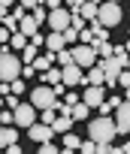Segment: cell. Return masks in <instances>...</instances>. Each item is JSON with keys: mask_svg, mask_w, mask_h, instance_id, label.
Listing matches in <instances>:
<instances>
[{"mask_svg": "<svg viewBox=\"0 0 130 154\" xmlns=\"http://www.w3.org/2000/svg\"><path fill=\"white\" fill-rule=\"evenodd\" d=\"M45 6H51V9H60V0H45Z\"/></svg>", "mask_w": 130, "mask_h": 154, "instance_id": "cell-39", "label": "cell"}, {"mask_svg": "<svg viewBox=\"0 0 130 154\" xmlns=\"http://www.w3.org/2000/svg\"><path fill=\"white\" fill-rule=\"evenodd\" d=\"M27 45H30V36H24V33H21V30H15V33H12V39H9V48H12V51H18V54H21V51H24V48H27Z\"/></svg>", "mask_w": 130, "mask_h": 154, "instance_id": "cell-15", "label": "cell"}, {"mask_svg": "<svg viewBox=\"0 0 130 154\" xmlns=\"http://www.w3.org/2000/svg\"><path fill=\"white\" fill-rule=\"evenodd\" d=\"M115 133H118V124L112 121V115H100V118L88 121V139H94L97 145L100 142H112Z\"/></svg>", "mask_w": 130, "mask_h": 154, "instance_id": "cell-2", "label": "cell"}, {"mask_svg": "<svg viewBox=\"0 0 130 154\" xmlns=\"http://www.w3.org/2000/svg\"><path fill=\"white\" fill-rule=\"evenodd\" d=\"M36 57H39V45H33V42H30V45L21 51V60H24V63H33Z\"/></svg>", "mask_w": 130, "mask_h": 154, "instance_id": "cell-24", "label": "cell"}, {"mask_svg": "<svg viewBox=\"0 0 130 154\" xmlns=\"http://www.w3.org/2000/svg\"><path fill=\"white\" fill-rule=\"evenodd\" d=\"M124 18V12H121V6L118 3H112V0H106V3H100V24H106V27H115L118 21Z\"/></svg>", "mask_w": 130, "mask_h": 154, "instance_id": "cell-5", "label": "cell"}, {"mask_svg": "<svg viewBox=\"0 0 130 154\" xmlns=\"http://www.w3.org/2000/svg\"><path fill=\"white\" fill-rule=\"evenodd\" d=\"M60 154H76V151L73 148H60Z\"/></svg>", "mask_w": 130, "mask_h": 154, "instance_id": "cell-40", "label": "cell"}, {"mask_svg": "<svg viewBox=\"0 0 130 154\" xmlns=\"http://www.w3.org/2000/svg\"><path fill=\"white\" fill-rule=\"evenodd\" d=\"M21 6H24V9H30V12H33V9H36V6H45V0H21Z\"/></svg>", "mask_w": 130, "mask_h": 154, "instance_id": "cell-33", "label": "cell"}, {"mask_svg": "<svg viewBox=\"0 0 130 154\" xmlns=\"http://www.w3.org/2000/svg\"><path fill=\"white\" fill-rule=\"evenodd\" d=\"M18 30H21V33H24V36H30V39H33V36H36V33H39V21H36V18H33V15H27V18H24V21H21V27H18Z\"/></svg>", "mask_w": 130, "mask_h": 154, "instance_id": "cell-18", "label": "cell"}, {"mask_svg": "<svg viewBox=\"0 0 130 154\" xmlns=\"http://www.w3.org/2000/svg\"><path fill=\"white\" fill-rule=\"evenodd\" d=\"M97 48L94 45H76L73 48V63H79L82 69H91V66H97Z\"/></svg>", "mask_w": 130, "mask_h": 154, "instance_id": "cell-4", "label": "cell"}, {"mask_svg": "<svg viewBox=\"0 0 130 154\" xmlns=\"http://www.w3.org/2000/svg\"><path fill=\"white\" fill-rule=\"evenodd\" d=\"M27 136L36 142V145H42V142H51V136H54V127L51 124H33V127H27Z\"/></svg>", "mask_w": 130, "mask_h": 154, "instance_id": "cell-8", "label": "cell"}, {"mask_svg": "<svg viewBox=\"0 0 130 154\" xmlns=\"http://www.w3.org/2000/svg\"><path fill=\"white\" fill-rule=\"evenodd\" d=\"M124 48H127V51H130V39H127V45H124Z\"/></svg>", "mask_w": 130, "mask_h": 154, "instance_id": "cell-43", "label": "cell"}, {"mask_svg": "<svg viewBox=\"0 0 130 154\" xmlns=\"http://www.w3.org/2000/svg\"><path fill=\"white\" fill-rule=\"evenodd\" d=\"M0 145H3V148L18 145V130L15 127H3V130H0Z\"/></svg>", "mask_w": 130, "mask_h": 154, "instance_id": "cell-17", "label": "cell"}, {"mask_svg": "<svg viewBox=\"0 0 130 154\" xmlns=\"http://www.w3.org/2000/svg\"><path fill=\"white\" fill-rule=\"evenodd\" d=\"M91 3H97V6H100V3H106V0H91Z\"/></svg>", "mask_w": 130, "mask_h": 154, "instance_id": "cell-42", "label": "cell"}, {"mask_svg": "<svg viewBox=\"0 0 130 154\" xmlns=\"http://www.w3.org/2000/svg\"><path fill=\"white\" fill-rule=\"evenodd\" d=\"M88 109H91V106H88L85 100L76 103V106H73V121H88Z\"/></svg>", "mask_w": 130, "mask_h": 154, "instance_id": "cell-22", "label": "cell"}, {"mask_svg": "<svg viewBox=\"0 0 130 154\" xmlns=\"http://www.w3.org/2000/svg\"><path fill=\"white\" fill-rule=\"evenodd\" d=\"M103 82H106L103 66H91V69L85 72V85H97V88H103Z\"/></svg>", "mask_w": 130, "mask_h": 154, "instance_id": "cell-14", "label": "cell"}, {"mask_svg": "<svg viewBox=\"0 0 130 154\" xmlns=\"http://www.w3.org/2000/svg\"><path fill=\"white\" fill-rule=\"evenodd\" d=\"M124 154H130V139H127V145H124Z\"/></svg>", "mask_w": 130, "mask_h": 154, "instance_id": "cell-41", "label": "cell"}, {"mask_svg": "<svg viewBox=\"0 0 130 154\" xmlns=\"http://www.w3.org/2000/svg\"><path fill=\"white\" fill-rule=\"evenodd\" d=\"M70 63H73V48L57 51V66H70Z\"/></svg>", "mask_w": 130, "mask_h": 154, "instance_id": "cell-26", "label": "cell"}, {"mask_svg": "<svg viewBox=\"0 0 130 154\" xmlns=\"http://www.w3.org/2000/svg\"><path fill=\"white\" fill-rule=\"evenodd\" d=\"M0 121H3V127H9V124H15V112H12V109H6L3 115H0Z\"/></svg>", "mask_w": 130, "mask_h": 154, "instance_id": "cell-31", "label": "cell"}, {"mask_svg": "<svg viewBox=\"0 0 130 154\" xmlns=\"http://www.w3.org/2000/svg\"><path fill=\"white\" fill-rule=\"evenodd\" d=\"M36 154H60V148H54V145H51V142H42V145H39V151H36Z\"/></svg>", "mask_w": 130, "mask_h": 154, "instance_id": "cell-30", "label": "cell"}, {"mask_svg": "<svg viewBox=\"0 0 130 154\" xmlns=\"http://www.w3.org/2000/svg\"><path fill=\"white\" fill-rule=\"evenodd\" d=\"M51 127H54V133H60V136H63V133H70V127H73V118L60 115V118H57V121H54Z\"/></svg>", "mask_w": 130, "mask_h": 154, "instance_id": "cell-21", "label": "cell"}, {"mask_svg": "<svg viewBox=\"0 0 130 154\" xmlns=\"http://www.w3.org/2000/svg\"><path fill=\"white\" fill-rule=\"evenodd\" d=\"M30 15H33V18H36V21H39V24H42V21H48V12H45V9H42V6H36V9H33V12H30Z\"/></svg>", "mask_w": 130, "mask_h": 154, "instance_id": "cell-32", "label": "cell"}, {"mask_svg": "<svg viewBox=\"0 0 130 154\" xmlns=\"http://www.w3.org/2000/svg\"><path fill=\"white\" fill-rule=\"evenodd\" d=\"M112 3H121V0H112Z\"/></svg>", "mask_w": 130, "mask_h": 154, "instance_id": "cell-44", "label": "cell"}, {"mask_svg": "<svg viewBox=\"0 0 130 154\" xmlns=\"http://www.w3.org/2000/svg\"><path fill=\"white\" fill-rule=\"evenodd\" d=\"M115 124H118V133H127V136H130V103H127V100L118 106V112H115Z\"/></svg>", "mask_w": 130, "mask_h": 154, "instance_id": "cell-10", "label": "cell"}, {"mask_svg": "<svg viewBox=\"0 0 130 154\" xmlns=\"http://www.w3.org/2000/svg\"><path fill=\"white\" fill-rule=\"evenodd\" d=\"M79 154H97V142L94 139H85L82 148H79Z\"/></svg>", "mask_w": 130, "mask_h": 154, "instance_id": "cell-28", "label": "cell"}, {"mask_svg": "<svg viewBox=\"0 0 130 154\" xmlns=\"http://www.w3.org/2000/svg\"><path fill=\"white\" fill-rule=\"evenodd\" d=\"M30 103L42 112V109H57L60 103H57V94H54V88L51 85H39V88H33L30 91Z\"/></svg>", "mask_w": 130, "mask_h": 154, "instance_id": "cell-3", "label": "cell"}, {"mask_svg": "<svg viewBox=\"0 0 130 154\" xmlns=\"http://www.w3.org/2000/svg\"><path fill=\"white\" fill-rule=\"evenodd\" d=\"M124 100L121 97H109V100H103L97 109H100V115H112V112H118V106H121Z\"/></svg>", "mask_w": 130, "mask_h": 154, "instance_id": "cell-19", "label": "cell"}, {"mask_svg": "<svg viewBox=\"0 0 130 154\" xmlns=\"http://www.w3.org/2000/svg\"><path fill=\"white\" fill-rule=\"evenodd\" d=\"M79 82H85V69H82L79 63L63 66V85H67V88H73V85H79Z\"/></svg>", "mask_w": 130, "mask_h": 154, "instance_id": "cell-9", "label": "cell"}, {"mask_svg": "<svg viewBox=\"0 0 130 154\" xmlns=\"http://www.w3.org/2000/svg\"><path fill=\"white\" fill-rule=\"evenodd\" d=\"M6 154H24V151H21V145H9V148H6Z\"/></svg>", "mask_w": 130, "mask_h": 154, "instance_id": "cell-37", "label": "cell"}, {"mask_svg": "<svg viewBox=\"0 0 130 154\" xmlns=\"http://www.w3.org/2000/svg\"><path fill=\"white\" fill-rule=\"evenodd\" d=\"M63 39H67V45L70 42H79V30L76 27H67V30H63Z\"/></svg>", "mask_w": 130, "mask_h": 154, "instance_id": "cell-29", "label": "cell"}, {"mask_svg": "<svg viewBox=\"0 0 130 154\" xmlns=\"http://www.w3.org/2000/svg\"><path fill=\"white\" fill-rule=\"evenodd\" d=\"M0 6H3V15L9 12V6H12V0H0Z\"/></svg>", "mask_w": 130, "mask_h": 154, "instance_id": "cell-38", "label": "cell"}, {"mask_svg": "<svg viewBox=\"0 0 130 154\" xmlns=\"http://www.w3.org/2000/svg\"><path fill=\"white\" fill-rule=\"evenodd\" d=\"M9 85H12V94H15V97L24 94V82H21V79H15V82H9Z\"/></svg>", "mask_w": 130, "mask_h": 154, "instance_id": "cell-36", "label": "cell"}, {"mask_svg": "<svg viewBox=\"0 0 130 154\" xmlns=\"http://www.w3.org/2000/svg\"><path fill=\"white\" fill-rule=\"evenodd\" d=\"M127 69H130V60H127Z\"/></svg>", "mask_w": 130, "mask_h": 154, "instance_id": "cell-45", "label": "cell"}, {"mask_svg": "<svg viewBox=\"0 0 130 154\" xmlns=\"http://www.w3.org/2000/svg\"><path fill=\"white\" fill-rule=\"evenodd\" d=\"M91 30H94V36H97V39H109V27H106V24L94 21V24H91Z\"/></svg>", "mask_w": 130, "mask_h": 154, "instance_id": "cell-27", "label": "cell"}, {"mask_svg": "<svg viewBox=\"0 0 130 154\" xmlns=\"http://www.w3.org/2000/svg\"><path fill=\"white\" fill-rule=\"evenodd\" d=\"M118 85H121V88H130V69H124V72L118 75Z\"/></svg>", "mask_w": 130, "mask_h": 154, "instance_id": "cell-35", "label": "cell"}, {"mask_svg": "<svg viewBox=\"0 0 130 154\" xmlns=\"http://www.w3.org/2000/svg\"><path fill=\"white\" fill-rule=\"evenodd\" d=\"M88 106H100L103 100H106V94H103V88H97V85H88L85 88V97H82Z\"/></svg>", "mask_w": 130, "mask_h": 154, "instance_id": "cell-11", "label": "cell"}, {"mask_svg": "<svg viewBox=\"0 0 130 154\" xmlns=\"http://www.w3.org/2000/svg\"><path fill=\"white\" fill-rule=\"evenodd\" d=\"M57 118H60L57 109H42V112H39V121H42V124H54Z\"/></svg>", "mask_w": 130, "mask_h": 154, "instance_id": "cell-25", "label": "cell"}, {"mask_svg": "<svg viewBox=\"0 0 130 154\" xmlns=\"http://www.w3.org/2000/svg\"><path fill=\"white\" fill-rule=\"evenodd\" d=\"M48 27L51 30H57V33H63V30H67V27H73V12L70 9H51L48 12Z\"/></svg>", "mask_w": 130, "mask_h": 154, "instance_id": "cell-6", "label": "cell"}, {"mask_svg": "<svg viewBox=\"0 0 130 154\" xmlns=\"http://www.w3.org/2000/svg\"><path fill=\"white\" fill-rule=\"evenodd\" d=\"M85 3H88V0H67V9H70V12H79Z\"/></svg>", "mask_w": 130, "mask_h": 154, "instance_id": "cell-34", "label": "cell"}, {"mask_svg": "<svg viewBox=\"0 0 130 154\" xmlns=\"http://www.w3.org/2000/svg\"><path fill=\"white\" fill-rule=\"evenodd\" d=\"M36 106L33 103H18V109H15V124L18 127H33L36 124Z\"/></svg>", "mask_w": 130, "mask_h": 154, "instance_id": "cell-7", "label": "cell"}, {"mask_svg": "<svg viewBox=\"0 0 130 154\" xmlns=\"http://www.w3.org/2000/svg\"><path fill=\"white\" fill-rule=\"evenodd\" d=\"M24 75V60L18 51H12L9 45H3V51H0V79L3 82H15Z\"/></svg>", "mask_w": 130, "mask_h": 154, "instance_id": "cell-1", "label": "cell"}, {"mask_svg": "<svg viewBox=\"0 0 130 154\" xmlns=\"http://www.w3.org/2000/svg\"><path fill=\"white\" fill-rule=\"evenodd\" d=\"M82 142H85V139H79L76 133H63V148H73V151H79V148H82Z\"/></svg>", "mask_w": 130, "mask_h": 154, "instance_id": "cell-23", "label": "cell"}, {"mask_svg": "<svg viewBox=\"0 0 130 154\" xmlns=\"http://www.w3.org/2000/svg\"><path fill=\"white\" fill-rule=\"evenodd\" d=\"M39 79L45 82V85H60L63 82V66H51V69H45V72H39Z\"/></svg>", "mask_w": 130, "mask_h": 154, "instance_id": "cell-12", "label": "cell"}, {"mask_svg": "<svg viewBox=\"0 0 130 154\" xmlns=\"http://www.w3.org/2000/svg\"><path fill=\"white\" fill-rule=\"evenodd\" d=\"M91 45H94V48H97V54H100V57H103V60H106V57H115V45H112V42H109V39H94V42H91Z\"/></svg>", "mask_w": 130, "mask_h": 154, "instance_id": "cell-16", "label": "cell"}, {"mask_svg": "<svg viewBox=\"0 0 130 154\" xmlns=\"http://www.w3.org/2000/svg\"><path fill=\"white\" fill-rule=\"evenodd\" d=\"M45 48H48V51H63V48H67V39H63V33L51 30V33L45 36Z\"/></svg>", "mask_w": 130, "mask_h": 154, "instance_id": "cell-13", "label": "cell"}, {"mask_svg": "<svg viewBox=\"0 0 130 154\" xmlns=\"http://www.w3.org/2000/svg\"><path fill=\"white\" fill-rule=\"evenodd\" d=\"M79 15H82V18H88V21H97V18H100V6L88 0V3H85V6L79 9Z\"/></svg>", "mask_w": 130, "mask_h": 154, "instance_id": "cell-20", "label": "cell"}]
</instances>
